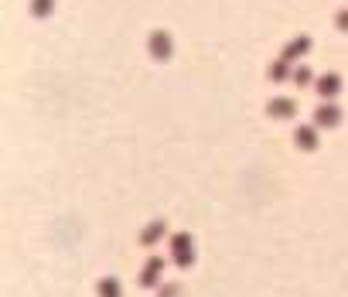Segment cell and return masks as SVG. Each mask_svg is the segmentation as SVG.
Instances as JSON below:
<instances>
[{"label":"cell","mask_w":348,"mask_h":297,"mask_svg":"<svg viewBox=\"0 0 348 297\" xmlns=\"http://www.w3.org/2000/svg\"><path fill=\"white\" fill-rule=\"evenodd\" d=\"M102 297H120V290H116L113 280H106V284H102Z\"/></svg>","instance_id":"obj_1"}]
</instances>
